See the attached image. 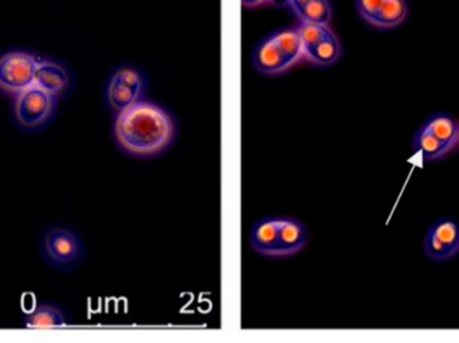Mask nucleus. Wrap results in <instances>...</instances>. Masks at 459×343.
<instances>
[{"label":"nucleus","mask_w":459,"mask_h":343,"mask_svg":"<svg viewBox=\"0 0 459 343\" xmlns=\"http://www.w3.org/2000/svg\"><path fill=\"white\" fill-rule=\"evenodd\" d=\"M267 0H243V4L246 7H257L260 4H265Z\"/></svg>","instance_id":"a211bd4d"},{"label":"nucleus","mask_w":459,"mask_h":343,"mask_svg":"<svg viewBox=\"0 0 459 343\" xmlns=\"http://www.w3.org/2000/svg\"><path fill=\"white\" fill-rule=\"evenodd\" d=\"M55 107L56 96L34 84L33 87L18 93L15 116L22 127L39 128L50 119Z\"/></svg>","instance_id":"423d86ee"},{"label":"nucleus","mask_w":459,"mask_h":343,"mask_svg":"<svg viewBox=\"0 0 459 343\" xmlns=\"http://www.w3.org/2000/svg\"><path fill=\"white\" fill-rule=\"evenodd\" d=\"M303 57L302 39L295 29H284L265 39L254 53L260 73L276 76L284 73Z\"/></svg>","instance_id":"f03ea898"},{"label":"nucleus","mask_w":459,"mask_h":343,"mask_svg":"<svg viewBox=\"0 0 459 343\" xmlns=\"http://www.w3.org/2000/svg\"><path fill=\"white\" fill-rule=\"evenodd\" d=\"M303 56L314 65L330 66L340 60L342 47L329 25H302L299 29Z\"/></svg>","instance_id":"7ed1b4c3"},{"label":"nucleus","mask_w":459,"mask_h":343,"mask_svg":"<svg viewBox=\"0 0 459 343\" xmlns=\"http://www.w3.org/2000/svg\"><path fill=\"white\" fill-rule=\"evenodd\" d=\"M68 71L55 61H39L36 73V85L53 96H60L69 88Z\"/></svg>","instance_id":"9d476101"},{"label":"nucleus","mask_w":459,"mask_h":343,"mask_svg":"<svg viewBox=\"0 0 459 343\" xmlns=\"http://www.w3.org/2000/svg\"><path fill=\"white\" fill-rule=\"evenodd\" d=\"M423 248L427 256L434 262H446L454 257V254L429 230H427L426 237H424Z\"/></svg>","instance_id":"f3484780"},{"label":"nucleus","mask_w":459,"mask_h":343,"mask_svg":"<svg viewBox=\"0 0 459 343\" xmlns=\"http://www.w3.org/2000/svg\"><path fill=\"white\" fill-rule=\"evenodd\" d=\"M39 61L25 52H12L0 57V90L21 93L36 84Z\"/></svg>","instance_id":"39448f33"},{"label":"nucleus","mask_w":459,"mask_h":343,"mask_svg":"<svg viewBox=\"0 0 459 343\" xmlns=\"http://www.w3.org/2000/svg\"><path fill=\"white\" fill-rule=\"evenodd\" d=\"M302 25H329L333 12L329 0H289Z\"/></svg>","instance_id":"f8f14e48"},{"label":"nucleus","mask_w":459,"mask_h":343,"mask_svg":"<svg viewBox=\"0 0 459 343\" xmlns=\"http://www.w3.org/2000/svg\"><path fill=\"white\" fill-rule=\"evenodd\" d=\"M66 324L60 308L52 304H39L26 316V327L33 330L58 329Z\"/></svg>","instance_id":"ddd939ff"},{"label":"nucleus","mask_w":459,"mask_h":343,"mask_svg":"<svg viewBox=\"0 0 459 343\" xmlns=\"http://www.w3.org/2000/svg\"><path fill=\"white\" fill-rule=\"evenodd\" d=\"M308 241V230L299 219L281 217L278 245L275 257H289L305 248Z\"/></svg>","instance_id":"1a4fd4ad"},{"label":"nucleus","mask_w":459,"mask_h":343,"mask_svg":"<svg viewBox=\"0 0 459 343\" xmlns=\"http://www.w3.org/2000/svg\"><path fill=\"white\" fill-rule=\"evenodd\" d=\"M82 237L68 227H50L42 238V252L50 264L57 268L76 265L84 254Z\"/></svg>","instance_id":"20e7f679"},{"label":"nucleus","mask_w":459,"mask_h":343,"mask_svg":"<svg viewBox=\"0 0 459 343\" xmlns=\"http://www.w3.org/2000/svg\"><path fill=\"white\" fill-rule=\"evenodd\" d=\"M115 136L128 154L154 157L173 143L176 123L162 107L141 100L119 112L115 123Z\"/></svg>","instance_id":"f257e3e1"},{"label":"nucleus","mask_w":459,"mask_h":343,"mask_svg":"<svg viewBox=\"0 0 459 343\" xmlns=\"http://www.w3.org/2000/svg\"><path fill=\"white\" fill-rule=\"evenodd\" d=\"M423 127L429 130L435 138L447 144L451 150L459 141V123L447 115L437 114L427 119Z\"/></svg>","instance_id":"4468645a"},{"label":"nucleus","mask_w":459,"mask_h":343,"mask_svg":"<svg viewBox=\"0 0 459 343\" xmlns=\"http://www.w3.org/2000/svg\"><path fill=\"white\" fill-rule=\"evenodd\" d=\"M429 232L455 256L459 252V222L451 217H440L432 222Z\"/></svg>","instance_id":"2eb2a0df"},{"label":"nucleus","mask_w":459,"mask_h":343,"mask_svg":"<svg viewBox=\"0 0 459 343\" xmlns=\"http://www.w3.org/2000/svg\"><path fill=\"white\" fill-rule=\"evenodd\" d=\"M281 217H265L252 227L251 244L255 251L268 257H275L278 245Z\"/></svg>","instance_id":"9b49d317"},{"label":"nucleus","mask_w":459,"mask_h":343,"mask_svg":"<svg viewBox=\"0 0 459 343\" xmlns=\"http://www.w3.org/2000/svg\"><path fill=\"white\" fill-rule=\"evenodd\" d=\"M415 149L420 151L426 160H437L451 151L447 144L435 138L429 130L421 127L415 136Z\"/></svg>","instance_id":"dca6fc26"},{"label":"nucleus","mask_w":459,"mask_h":343,"mask_svg":"<svg viewBox=\"0 0 459 343\" xmlns=\"http://www.w3.org/2000/svg\"><path fill=\"white\" fill-rule=\"evenodd\" d=\"M144 85L146 82H144L143 74L134 66H122L117 69L112 76L108 90H107L112 108L122 112L141 101Z\"/></svg>","instance_id":"0eeeda50"},{"label":"nucleus","mask_w":459,"mask_h":343,"mask_svg":"<svg viewBox=\"0 0 459 343\" xmlns=\"http://www.w3.org/2000/svg\"><path fill=\"white\" fill-rule=\"evenodd\" d=\"M359 17L377 29H394L402 25L408 17L405 0H356Z\"/></svg>","instance_id":"6e6552de"}]
</instances>
